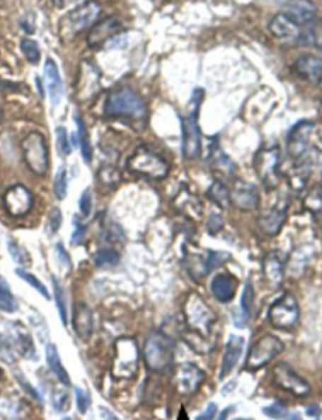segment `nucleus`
Masks as SVG:
<instances>
[{
    "label": "nucleus",
    "mask_w": 322,
    "mask_h": 420,
    "mask_svg": "<svg viewBox=\"0 0 322 420\" xmlns=\"http://www.w3.org/2000/svg\"><path fill=\"white\" fill-rule=\"evenodd\" d=\"M23 158L28 165L29 170L37 176H45L50 165L48 147L45 136L38 131H32L24 136L22 143Z\"/></svg>",
    "instance_id": "8"
},
{
    "label": "nucleus",
    "mask_w": 322,
    "mask_h": 420,
    "mask_svg": "<svg viewBox=\"0 0 322 420\" xmlns=\"http://www.w3.org/2000/svg\"><path fill=\"white\" fill-rule=\"evenodd\" d=\"M98 179L106 187H115L121 182V173L113 165H103L98 170Z\"/></svg>",
    "instance_id": "38"
},
{
    "label": "nucleus",
    "mask_w": 322,
    "mask_h": 420,
    "mask_svg": "<svg viewBox=\"0 0 322 420\" xmlns=\"http://www.w3.org/2000/svg\"><path fill=\"white\" fill-rule=\"evenodd\" d=\"M139 368V347L134 338L122 337L115 343L113 375L116 379H132Z\"/></svg>",
    "instance_id": "7"
},
{
    "label": "nucleus",
    "mask_w": 322,
    "mask_h": 420,
    "mask_svg": "<svg viewBox=\"0 0 322 420\" xmlns=\"http://www.w3.org/2000/svg\"><path fill=\"white\" fill-rule=\"evenodd\" d=\"M306 414L312 418H318L321 415V408L318 404H311L306 408Z\"/></svg>",
    "instance_id": "60"
},
{
    "label": "nucleus",
    "mask_w": 322,
    "mask_h": 420,
    "mask_svg": "<svg viewBox=\"0 0 322 420\" xmlns=\"http://www.w3.org/2000/svg\"><path fill=\"white\" fill-rule=\"evenodd\" d=\"M176 209L184 215L197 216L200 215L202 212V204L198 197L192 196L187 188L181 189L180 194L176 199Z\"/></svg>",
    "instance_id": "31"
},
{
    "label": "nucleus",
    "mask_w": 322,
    "mask_h": 420,
    "mask_svg": "<svg viewBox=\"0 0 322 420\" xmlns=\"http://www.w3.org/2000/svg\"><path fill=\"white\" fill-rule=\"evenodd\" d=\"M21 27L24 29L25 33L32 34L34 33V29H35V23H34V17L30 14H27L25 17H23L21 19Z\"/></svg>",
    "instance_id": "58"
},
{
    "label": "nucleus",
    "mask_w": 322,
    "mask_h": 420,
    "mask_svg": "<svg viewBox=\"0 0 322 420\" xmlns=\"http://www.w3.org/2000/svg\"><path fill=\"white\" fill-rule=\"evenodd\" d=\"M207 196L213 204H217L218 207H221L222 210H226L229 207V204H232L231 191L221 181H215L212 183V186L207 192Z\"/></svg>",
    "instance_id": "32"
},
{
    "label": "nucleus",
    "mask_w": 322,
    "mask_h": 420,
    "mask_svg": "<svg viewBox=\"0 0 322 420\" xmlns=\"http://www.w3.org/2000/svg\"><path fill=\"white\" fill-rule=\"evenodd\" d=\"M315 124L307 120H302L294 125V128L287 134V153L294 160H300L305 158L310 143H311L312 134H314Z\"/></svg>",
    "instance_id": "14"
},
{
    "label": "nucleus",
    "mask_w": 322,
    "mask_h": 420,
    "mask_svg": "<svg viewBox=\"0 0 322 420\" xmlns=\"http://www.w3.org/2000/svg\"><path fill=\"white\" fill-rule=\"evenodd\" d=\"M304 207L311 214H317L322 210V186H315L309 191L304 199Z\"/></svg>",
    "instance_id": "37"
},
{
    "label": "nucleus",
    "mask_w": 322,
    "mask_h": 420,
    "mask_svg": "<svg viewBox=\"0 0 322 420\" xmlns=\"http://www.w3.org/2000/svg\"><path fill=\"white\" fill-rule=\"evenodd\" d=\"M72 324L79 338L84 341L88 340L92 333V324H93V318H92L90 308L85 306L84 303H77L74 306Z\"/></svg>",
    "instance_id": "27"
},
{
    "label": "nucleus",
    "mask_w": 322,
    "mask_h": 420,
    "mask_svg": "<svg viewBox=\"0 0 322 420\" xmlns=\"http://www.w3.org/2000/svg\"><path fill=\"white\" fill-rule=\"evenodd\" d=\"M62 211L57 207L52 209L50 216H48V221H47V233L50 235L56 233L62 226Z\"/></svg>",
    "instance_id": "47"
},
{
    "label": "nucleus",
    "mask_w": 322,
    "mask_h": 420,
    "mask_svg": "<svg viewBox=\"0 0 322 420\" xmlns=\"http://www.w3.org/2000/svg\"><path fill=\"white\" fill-rule=\"evenodd\" d=\"M304 43L314 45L322 51V19L314 21L307 26V31H304Z\"/></svg>",
    "instance_id": "35"
},
{
    "label": "nucleus",
    "mask_w": 322,
    "mask_h": 420,
    "mask_svg": "<svg viewBox=\"0 0 322 420\" xmlns=\"http://www.w3.org/2000/svg\"><path fill=\"white\" fill-rule=\"evenodd\" d=\"M263 274L267 282L272 287H278L282 283L283 274H284V261L282 256L277 251H273L267 254L263 260Z\"/></svg>",
    "instance_id": "28"
},
{
    "label": "nucleus",
    "mask_w": 322,
    "mask_h": 420,
    "mask_svg": "<svg viewBox=\"0 0 322 420\" xmlns=\"http://www.w3.org/2000/svg\"><path fill=\"white\" fill-rule=\"evenodd\" d=\"M74 394H76V402H77V408L82 414H85L87 409L90 407L91 397L88 392H86L84 389L76 387L74 389Z\"/></svg>",
    "instance_id": "52"
},
{
    "label": "nucleus",
    "mask_w": 322,
    "mask_h": 420,
    "mask_svg": "<svg viewBox=\"0 0 322 420\" xmlns=\"http://www.w3.org/2000/svg\"><path fill=\"white\" fill-rule=\"evenodd\" d=\"M282 13L297 26L306 27L316 21L317 6L312 0H286Z\"/></svg>",
    "instance_id": "18"
},
{
    "label": "nucleus",
    "mask_w": 322,
    "mask_h": 420,
    "mask_svg": "<svg viewBox=\"0 0 322 420\" xmlns=\"http://www.w3.org/2000/svg\"><path fill=\"white\" fill-rule=\"evenodd\" d=\"M215 414H217V405H215L214 403H210L209 405H208V408H207V410H205V413H204L203 415H200V416H198L197 419H213V418H214Z\"/></svg>",
    "instance_id": "59"
},
{
    "label": "nucleus",
    "mask_w": 322,
    "mask_h": 420,
    "mask_svg": "<svg viewBox=\"0 0 322 420\" xmlns=\"http://www.w3.org/2000/svg\"><path fill=\"white\" fill-rule=\"evenodd\" d=\"M6 212L13 217H22L33 207V196L28 188L23 184H16L6 191L3 197Z\"/></svg>",
    "instance_id": "15"
},
{
    "label": "nucleus",
    "mask_w": 322,
    "mask_h": 420,
    "mask_svg": "<svg viewBox=\"0 0 322 420\" xmlns=\"http://www.w3.org/2000/svg\"><path fill=\"white\" fill-rule=\"evenodd\" d=\"M224 226V220L219 214L212 212L209 217H208V222H207V230L210 235H217L221 233L222 228Z\"/></svg>",
    "instance_id": "50"
},
{
    "label": "nucleus",
    "mask_w": 322,
    "mask_h": 420,
    "mask_svg": "<svg viewBox=\"0 0 322 420\" xmlns=\"http://www.w3.org/2000/svg\"><path fill=\"white\" fill-rule=\"evenodd\" d=\"M146 113V106L142 97L129 87L113 91L105 104L106 116L129 124H144Z\"/></svg>",
    "instance_id": "2"
},
{
    "label": "nucleus",
    "mask_w": 322,
    "mask_h": 420,
    "mask_svg": "<svg viewBox=\"0 0 322 420\" xmlns=\"http://www.w3.org/2000/svg\"><path fill=\"white\" fill-rule=\"evenodd\" d=\"M77 0H53V4L58 8V9H63L66 6H71L76 3Z\"/></svg>",
    "instance_id": "61"
},
{
    "label": "nucleus",
    "mask_w": 322,
    "mask_h": 420,
    "mask_svg": "<svg viewBox=\"0 0 322 420\" xmlns=\"http://www.w3.org/2000/svg\"><path fill=\"white\" fill-rule=\"evenodd\" d=\"M311 163L302 162L299 165L294 167L291 176H289V187L294 192H300L306 187V183L310 179L311 176Z\"/></svg>",
    "instance_id": "33"
},
{
    "label": "nucleus",
    "mask_w": 322,
    "mask_h": 420,
    "mask_svg": "<svg viewBox=\"0 0 322 420\" xmlns=\"http://www.w3.org/2000/svg\"><path fill=\"white\" fill-rule=\"evenodd\" d=\"M244 340L239 336L231 335L229 340L226 342V352H224V358H223V363H222L221 369V380L226 377V375L231 374L233 369L236 368L239 358L242 356L243 352Z\"/></svg>",
    "instance_id": "23"
},
{
    "label": "nucleus",
    "mask_w": 322,
    "mask_h": 420,
    "mask_svg": "<svg viewBox=\"0 0 322 420\" xmlns=\"http://www.w3.org/2000/svg\"><path fill=\"white\" fill-rule=\"evenodd\" d=\"M0 377H1V370H0Z\"/></svg>",
    "instance_id": "63"
},
{
    "label": "nucleus",
    "mask_w": 322,
    "mask_h": 420,
    "mask_svg": "<svg viewBox=\"0 0 322 420\" xmlns=\"http://www.w3.org/2000/svg\"><path fill=\"white\" fill-rule=\"evenodd\" d=\"M79 211L84 217H88L92 211V194H91L90 189H85L81 197H79Z\"/></svg>",
    "instance_id": "53"
},
{
    "label": "nucleus",
    "mask_w": 322,
    "mask_h": 420,
    "mask_svg": "<svg viewBox=\"0 0 322 420\" xmlns=\"http://www.w3.org/2000/svg\"><path fill=\"white\" fill-rule=\"evenodd\" d=\"M52 282H53V292H54V299H56L59 318L62 321L63 326L67 327V308H66V301H64V292H63L61 284L58 283L56 277L52 278Z\"/></svg>",
    "instance_id": "39"
},
{
    "label": "nucleus",
    "mask_w": 322,
    "mask_h": 420,
    "mask_svg": "<svg viewBox=\"0 0 322 420\" xmlns=\"http://www.w3.org/2000/svg\"><path fill=\"white\" fill-rule=\"evenodd\" d=\"M253 303H255V289L251 284H247L244 287L243 294L241 298V314H238V317L234 318L236 327L244 328L247 326L253 312Z\"/></svg>",
    "instance_id": "29"
},
{
    "label": "nucleus",
    "mask_w": 322,
    "mask_h": 420,
    "mask_svg": "<svg viewBox=\"0 0 322 420\" xmlns=\"http://www.w3.org/2000/svg\"><path fill=\"white\" fill-rule=\"evenodd\" d=\"M54 194L58 199H66L67 196V170L64 167H59L54 177Z\"/></svg>",
    "instance_id": "44"
},
{
    "label": "nucleus",
    "mask_w": 322,
    "mask_h": 420,
    "mask_svg": "<svg viewBox=\"0 0 322 420\" xmlns=\"http://www.w3.org/2000/svg\"><path fill=\"white\" fill-rule=\"evenodd\" d=\"M96 267H115L120 262V254L113 249H102L95 255Z\"/></svg>",
    "instance_id": "40"
},
{
    "label": "nucleus",
    "mask_w": 322,
    "mask_h": 420,
    "mask_svg": "<svg viewBox=\"0 0 322 420\" xmlns=\"http://www.w3.org/2000/svg\"><path fill=\"white\" fill-rule=\"evenodd\" d=\"M17 309V303L4 278L0 275V311L13 313Z\"/></svg>",
    "instance_id": "36"
},
{
    "label": "nucleus",
    "mask_w": 322,
    "mask_h": 420,
    "mask_svg": "<svg viewBox=\"0 0 322 420\" xmlns=\"http://www.w3.org/2000/svg\"><path fill=\"white\" fill-rule=\"evenodd\" d=\"M122 24L119 18L108 17L102 19L101 22H97L92 26L90 33L87 35V43L91 48H100L101 45L108 43L117 34L121 33Z\"/></svg>",
    "instance_id": "17"
},
{
    "label": "nucleus",
    "mask_w": 322,
    "mask_h": 420,
    "mask_svg": "<svg viewBox=\"0 0 322 420\" xmlns=\"http://www.w3.org/2000/svg\"><path fill=\"white\" fill-rule=\"evenodd\" d=\"M321 113H322V101H321Z\"/></svg>",
    "instance_id": "64"
},
{
    "label": "nucleus",
    "mask_w": 322,
    "mask_h": 420,
    "mask_svg": "<svg viewBox=\"0 0 322 420\" xmlns=\"http://www.w3.org/2000/svg\"><path fill=\"white\" fill-rule=\"evenodd\" d=\"M287 204H276L258 217V226L268 236H276L287 220Z\"/></svg>",
    "instance_id": "20"
},
{
    "label": "nucleus",
    "mask_w": 322,
    "mask_h": 420,
    "mask_svg": "<svg viewBox=\"0 0 322 420\" xmlns=\"http://www.w3.org/2000/svg\"><path fill=\"white\" fill-rule=\"evenodd\" d=\"M205 380V374L197 365L184 363L178 365L176 372L173 375V385L176 392L181 397H192L198 392Z\"/></svg>",
    "instance_id": "13"
},
{
    "label": "nucleus",
    "mask_w": 322,
    "mask_h": 420,
    "mask_svg": "<svg viewBox=\"0 0 322 420\" xmlns=\"http://www.w3.org/2000/svg\"><path fill=\"white\" fill-rule=\"evenodd\" d=\"M229 254L228 253H217V251H209L207 255V265L208 270L212 272L215 267H221L224 261L228 260Z\"/></svg>",
    "instance_id": "49"
},
{
    "label": "nucleus",
    "mask_w": 322,
    "mask_h": 420,
    "mask_svg": "<svg viewBox=\"0 0 322 420\" xmlns=\"http://www.w3.org/2000/svg\"><path fill=\"white\" fill-rule=\"evenodd\" d=\"M127 170L134 175L160 181L168 177L170 167L168 160L163 155L142 145L137 148L127 160Z\"/></svg>",
    "instance_id": "5"
},
{
    "label": "nucleus",
    "mask_w": 322,
    "mask_h": 420,
    "mask_svg": "<svg viewBox=\"0 0 322 420\" xmlns=\"http://www.w3.org/2000/svg\"><path fill=\"white\" fill-rule=\"evenodd\" d=\"M263 413L268 415L270 418H277V419H282V418H289V411L287 409L283 407L282 404L276 403L272 404L270 407L263 409Z\"/></svg>",
    "instance_id": "51"
},
{
    "label": "nucleus",
    "mask_w": 322,
    "mask_h": 420,
    "mask_svg": "<svg viewBox=\"0 0 322 420\" xmlns=\"http://www.w3.org/2000/svg\"><path fill=\"white\" fill-rule=\"evenodd\" d=\"M21 51L25 60L32 65H37L40 61V50L38 43L33 40L25 38L21 42Z\"/></svg>",
    "instance_id": "41"
},
{
    "label": "nucleus",
    "mask_w": 322,
    "mask_h": 420,
    "mask_svg": "<svg viewBox=\"0 0 322 420\" xmlns=\"http://www.w3.org/2000/svg\"><path fill=\"white\" fill-rule=\"evenodd\" d=\"M187 328L183 340L199 355H207L215 346L214 329L218 318L198 293H190L184 303Z\"/></svg>",
    "instance_id": "1"
},
{
    "label": "nucleus",
    "mask_w": 322,
    "mask_h": 420,
    "mask_svg": "<svg viewBox=\"0 0 322 420\" xmlns=\"http://www.w3.org/2000/svg\"><path fill=\"white\" fill-rule=\"evenodd\" d=\"M231 201L238 210L255 211L260 206V193L253 183L237 181L231 192Z\"/></svg>",
    "instance_id": "19"
},
{
    "label": "nucleus",
    "mask_w": 322,
    "mask_h": 420,
    "mask_svg": "<svg viewBox=\"0 0 322 420\" xmlns=\"http://www.w3.org/2000/svg\"><path fill=\"white\" fill-rule=\"evenodd\" d=\"M57 145H58V150L59 153L67 157L72 152V148L68 140L67 131L64 126H58L57 128Z\"/></svg>",
    "instance_id": "46"
},
{
    "label": "nucleus",
    "mask_w": 322,
    "mask_h": 420,
    "mask_svg": "<svg viewBox=\"0 0 322 420\" xmlns=\"http://www.w3.org/2000/svg\"><path fill=\"white\" fill-rule=\"evenodd\" d=\"M294 70L301 79L311 84H322V58L305 55L294 61Z\"/></svg>",
    "instance_id": "22"
},
{
    "label": "nucleus",
    "mask_w": 322,
    "mask_h": 420,
    "mask_svg": "<svg viewBox=\"0 0 322 420\" xmlns=\"http://www.w3.org/2000/svg\"><path fill=\"white\" fill-rule=\"evenodd\" d=\"M79 96L82 100H87L96 94L100 82V74L97 68L90 62L82 63L79 74Z\"/></svg>",
    "instance_id": "25"
},
{
    "label": "nucleus",
    "mask_w": 322,
    "mask_h": 420,
    "mask_svg": "<svg viewBox=\"0 0 322 420\" xmlns=\"http://www.w3.org/2000/svg\"><path fill=\"white\" fill-rule=\"evenodd\" d=\"M176 341L163 332H154L147 337L144 347V360L153 372H164L176 358Z\"/></svg>",
    "instance_id": "3"
},
{
    "label": "nucleus",
    "mask_w": 322,
    "mask_h": 420,
    "mask_svg": "<svg viewBox=\"0 0 322 420\" xmlns=\"http://www.w3.org/2000/svg\"><path fill=\"white\" fill-rule=\"evenodd\" d=\"M45 358H47L48 368L51 369L53 374L56 375L59 382L64 386L71 385L69 376H68L66 369L63 368L62 361H61L58 351H57V347L53 343H50L48 346L45 347Z\"/></svg>",
    "instance_id": "30"
},
{
    "label": "nucleus",
    "mask_w": 322,
    "mask_h": 420,
    "mask_svg": "<svg viewBox=\"0 0 322 420\" xmlns=\"http://www.w3.org/2000/svg\"><path fill=\"white\" fill-rule=\"evenodd\" d=\"M281 153L277 145L265 147L255 154V175L267 189H273L278 186L281 178Z\"/></svg>",
    "instance_id": "10"
},
{
    "label": "nucleus",
    "mask_w": 322,
    "mask_h": 420,
    "mask_svg": "<svg viewBox=\"0 0 322 420\" xmlns=\"http://www.w3.org/2000/svg\"><path fill=\"white\" fill-rule=\"evenodd\" d=\"M9 331H11V338L14 341V345L17 347L18 351L21 352L23 358L35 360L37 358L35 347L28 329L25 328L23 324L14 322V324H9Z\"/></svg>",
    "instance_id": "24"
},
{
    "label": "nucleus",
    "mask_w": 322,
    "mask_h": 420,
    "mask_svg": "<svg viewBox=\"0 0 322 420\" xmlns=\"http://www.w3.org/2000/svg\"><path fill=\"white\" fill-rule=\"evenodd\" d=\"M56 256L58 262L62 264V267L66 269V272H69L72 269V262L68 256L67 251L63 248L62 243H58L56 246Z\"/></svg>",
    "instance_id": "55"
},
{
    "label": "nucleus",
    "mask_w": 322,
    "mask_h": 420,
    "mask_svg": "<svg viewBox=\"0 0 322 420\" xmlns=\"http://www.w3.org/2000/svg\"><path fill=\"white\" fill-rule=\"evenodd\" d=\"M52 399H53V408L56 409L57 411L63 413L69 409V397H68L67 392L56 390L53 392Z\"/></svg>",
    "instance_id": "48"
},
{
    "label": "nucleus",
    "mask_w": 322,
    "mask_h": 420,
    "mask_svg": "<svg viewBox=\"0 0 322 420\" xmlns=\"http://www.w3.org/2000/svg\"><path fill=\"white\" fill-rule=\"evenodd\" d=\"M8 250L11 253V258L14 261H17L21 267H25L30 265V261H32L30 255L27 250L23 249L22 246H19L13 241H8Z\"/></svg>",
    "instance_id": "45"
},
{
    "label": "nucleus",
    "mask_w": 322,
    "mask_h": 420,
    "mask_svg": "<svg viewBox=\"0 0 322 420\" xmlns=\"http://www.w3.org/2000/svg\"><path fill=\"white\" fill-rule=\"evenodd\" d=\"M268 29L277 40L289 43H304L302 27L292 22L282 11L273 16L268 24Z\"/></svg>",
    "instance_id": "16"
},
{
    "label": "nucleus",
    "mask_w": 322,
    "mask_h": 420,
    "mask_svg": "<svg viewBox=\"0 0 322 420\" xmlns=\"http://www.w3.org/2000/svg\"><path fill=\"white\" fill-rule=\"evenodd\" d=\"M45 79L47 90L53 105H58L63 96V84L56 62L48 58L45 65Z\"/></svg>",
    "instance_id": "26"
},
{
    "label": "nucleus",
    "mask_w": 322,
    "mask_h": 420,
    "mask_svg": "<svg viewBox=\"0 0 322 420\" xmlns=\"http://www.w3.org/2000/svg\"><path fill=\"white\" fill-rule=\"evenodd\" d=\"M16 274H17L19 278H22L24 282H27L30 287H33L34 289L37 290L40 295H43L45 299H51L50 292L45 288V284L42 283L40 279L35 278L33 274L25 272L22 267H18V269H16Z\"/></svg>",
    "instance_id": "42"
},
{
    "label": "nucleus",
    "mask_w": 322,
    "mask_h": 420,
    "mask_svg": "<svg viewBox=\"0 0 322 420\" xmlns=\"http://www.w3.org/2000/svg\"><path fill=\"white\" fill-rule=\"evenodd\" d=\"M74 120H76L77 129H79V143L82 158H84V160H85L87 165H90L91 160H92V147H91L90 136L87 133V128H86L82 118L76 114L74 115Z\"/></svg>",
    "instance_id": "34"
},
{
    "label": "nucleus",
    "mask_w": 322,
    "mask_h": 420,
    "mask_svg": "<svg viewBox=\"0 0 322 420\" xmlns=\"http://www.w3.org/2000/svg\"><path fill=\"white\" fill-rule=\"evenodd\" d=\"M273 380L280 389L289 392L292 397H306L311 392L310 384L287 363H281L275 366Z\"/></svg>",
    "instance_id": "12"
},
{
    "label": "nucleus",
    "mask_w": 322,
    "mask_h": 420,
    "mask_svg": "<svg viewBox=\"0 0 322 420\" xmlns=\"http://www.w3.org/2000/svg\"><path fill=\"white\" fill-rule=\"evenodd\" d=\"M86 235V228L81 222L79 221V219L77 217H74V233H72V236H71V243L72 245H79L82 241H84V238H85Z\"/></svg>",
    "instance_id": "54"
},
{
    "label": "nucleus",
    "mask_w": 322,
    "mask_h": 420,
    "mask_svg": "<svg viewBox=\"0 0 322 420\" xmlns=\"http://www.w3.org/2000/svg\"><path fill=\"white\" fill-rule=\"evenodd\" d=\"M283 350L284 345L278 337L273 335L262 336L251 347L244 369L251 372L258 371L277 358Z\"/></svg>",
    "instance_id": "9"
},
{
    "label": "nucleus",
    "mask_w": 322,
    "mask_h": 420,
    "mask_svg": "<svg viewBox=\"0 0 322 420\" xmlns=\"http://www.w3.org/2000/svg\"><path fill=\"white\" fill-rule=\"evenodd\" d=\"M300 319V306L299 302L292 293H284L275 302L268 311L270 324L277 329L294 328Z\"/></svg>",
    "instance_id": "11"
},
{
    "label": "nucleus",
    "mask_w": 322,
    "mask_h": 420,
    "mask_svg": "<svg viewBox=\"0 0 322 420\" xmlns=\"http://www.w3.org/2000/svg\"><path fill=\"white\" fill-rule=\"evenodd\" d=\"M203 91L195 90L190 100V109L181 123L183 131V155L184 158L195 159L202 153V133L199 128V109L203 101Z\"/></svg>",
    "instance_id": "4"
},
{
    "label": "nucleus",
    "mask_w": 322,
    "mask_h": 420,
    "mask_svg": "<svg viewBox=\"0 0 322 420\" xmlns=\"http://www.w3.org/2000/svg\"><path fill=\"white\" fill-rule=\"evenodd\" d=\"M238 283H239L238 279L231 272H221V274H217L212 280L210 289L217 301L221 303H229L236 297Z\"/></svg>",
    "instance_id": "21"
},
{
    "label": "nucleus",
    "mask_w": 322,
    "mask_h": 420,
    "mask_svg": "<svg viewBox=\"0 0 322 420\" xmlns=\"http://www.w3.org/2000/svg\"><path fill=\"white\" fill-rule=\"evenodd\" d=\"M14 375H16V379L19 381V384L23 386V389H24L25 392L30 394L35 400H38L40 403H43V399H42V397H40V394L34 390L33 386L30 385L28 381L25 380V377L23 376L22 372H14Z\"/></svg>",
    "instance_id": "57"
},
{
    "label": "nucleus",
    "mask_w": 322,
    "mask_h": 420,
    "mask_svg": "<svg viewBox=\"0 0 322 420\" xmlns=\"http://www.w3.org/2000/svg\"><path fill=\"white\" fill-rule=\"evenodd\" d=\"M100 13V4L95 0H87L64 16L59 24V33L66 40L74 38V35L92 27L96 23Z\"/></svg>",
    "instance_id": "6"
},
{
    "label": "nucleus",
    "mask_w": 322,
    "mask_h": 420,
    "mask_svg": "<svg viewBox=\"0 0 322 420\" xmlns=\"http://www.w3.org/2000/svg\"><path fill=\"white\" fill-rule=\"evenodd\" d=\"M1 115H3V114H1V110H0V119H1Z\"/></svg>",
    "instance_id": "62"
},
{
    "label": "nucleus",
    "mask_w": 322,
    "mask_h": 420,
    "mask_svg": "<svg viewBox=\"0 0 322 420\" xmlns=\"http://www.w3.org/2000/svg\"><path fill=\"white\" fill-rule=\"evenodd\" d=\"M214 168L218 173L224 175L228 178H232L234 176V170H236V165H233L232 160L226 157V154L219 152L218 155L214 157Z\"/></svg>",
    "instance_id": "43"
},
{
    "label": "nucleus",
    "mask_w": 322,
    "mask_h": 420,
    "mask_svg": "<svg viewBox=\"0 0 322 420\" xmlns=\"http://www.w3.org/2000/svg\"><path fill=\"white\" fill-rule=\"evenodd\" d=\"M0 358L9 365L16 361L14 355L11 352V343L3 337H0Z\"/></svg>",
    "instance_id": "56"
}]
</instances>
